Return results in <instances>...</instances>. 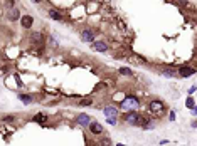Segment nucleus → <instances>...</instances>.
Returning <instances> with one entry per match:
<instances>
[{
  "instance_id": "nucleus-22",
  "label": "nucleus",
  "mask_w": 197,
  "mask_h": 146,
  "mask_svg": "<svg viewBox=\"0 0 197 146\" xmlns=\"http://www.w3.org/2000/svg\"><path fill=\"white\" fill-rule=\"evenodd\" d=\"M4 121H5V123H14L15 118H14V116H5V118H4Z\"/></svg>"
},
{
  "instance_id": "nucleus-14",
  "label": "nucleus",
  "mask_w": 197,
  "mask_h": 146,
  "mask_svg": "<svg viewBox=\"0 0 197 146\" xmlns=\"http://www.w3.org/2000/svg\"><path fill=\"white\" fill-rule=\"evenodd\" d=\"M103 113H105L106 118H108V116H118V107H115V106H105V107H103Z\"/></svg>"
},
{
  "instance_id": "nucleus-23",
  "label": "nucleus",
  "mask_w": 197,
  "mask_h": 146,
  "mask_svg": "<svg viewBox=\"0 0 197 146\" xmlns=\"http://www.w3.org/2000/svg\"><path fill=\"white\" fill-rule=\"evenodd\" d=\"M169 119H170V121H175V113H174V111L169 114Z\"/></svg>"
},
{
  "instance_id": "nucleus-18",
  "label": "nucleus",
  "mask_w": 197,
  "mask_h": 146,
  "mask_svg": "<svg viewBox=\"0 0 197 146\" xmlns=\"http://www.w3.org/2000/svg\"><path fill=\"white\" fill-rule=\"evenodd\" d=\"M162 76H165V77H175L177 71H175V69H165V71L162 72Z\"/></svg>"
},
{
  "instance_id": "nucleus-15",
  "label": "nucleus",
  "mask_w": 197,
  "mask_h": 146,
  "mask_svg": "<svg viewBox=\"0 0 197 146\" xmlns=\"http://www.w3.org/2000/svg\"><path fill=\"white\" fill-rule=\"evenodd\" d=\"M47 119H49V116L47 114H44V113H39V114H35L34 116V121L35 123H39V124H44Z\"/></svg>"
},
{
  "instance_id": "nucleus-11",
  "label": "nucleus",
  "mask_w": 197,
  "mask_h": 146,
  "mask_svg": "<svg viewBox=\"0 0 197 146\" xmlns=\"http://www.w3.org/2000/svg\"><path fill=\"white\" fill-rule=\"evenodd\" d=\"M19 22H20L22 29L29 30V29H32V25H34V17H32V15H24V17H22V15H20Z\"/></svg>"
},
{
  "instance_id": "nucleus-2",
  "label": "nucleus",
  "mask_w": 197,
  "mask_h": 146,
  "mask_svg": "<svg viewBox=\"0 0 197 146\" xmlns=\"http://www.w3.org/2000/svg\"><path fill=\"white\" fill-rule=\"evenodd\" d=\"M138 106H140V101H138V98H135V96H126V98H123V101L120 102V107L125 109V111L136 109Z\"/></svg>"
},
{
  "instance_id": "nucleus-25",
  "label": "nucleus",
  "mask_w": 197,
  "mask_h": 146,
  "mask_svg": "<svg viewBox=\"0 0 197 146\" xmlns=\"http://www.w3.org/2000/svg\"><path fill=\"white\" fill-rule=\"evenodd\" d=\"M189 93H190V94H194V93H196V86H192V87H190V89H189Z\"/></svg>"
},
{
  "instance_id": "nucleus-3",
  "label": "nucleus",
  "mask_w": 197,
  "mask_h": 146,
  "mask_svg": "<svg viewBox=\"0 0 197 146\" xmlns=\"http://www.w3.org/2000/svg\"><path fill=\"white\" fill-rule=\"evenodd\" d=\"M126 124H131V126H138V121H140V113L136 111V109H130L126 113L123 114L121 118Z\"/></svg>"
},
{
  "instance_id": "nucleus-5",
  "label": "nucleus",
  "mask_w": 197,
  "mask_h": 146,
  "mask_svg": "<svg viewBox=\"0 0 197 146\" xmlns=\"http://www.w3.org/2000/svg\"><path fill=\"white\" fill-rule=\"evenodd\" d=\"M79 37H81L83 42H86V44H91V42L95 40L96 34H95V30H93V29H89V27H88V29H83V30H81Z\"/></svg>"
},
{
  "instance_id": "nucleus-24",
  "label": "nucleus",
  "mask_w": 197,
  "mask_h": 146,
  "mask_svg": "<svg viewBox=\"0 0 197 146\" xmlns=\"http://www.w3.org/2000/svg\"><path fill=\"white\" fill-rule=\"evenodd\" d=\"M101 145H111V141L108 138H105V140H101Z\"/></svg>"
},
{
  "instance_id": "nucleus-9",
  "label": "nucleus",
  "mask_w": 197,
  "mask_h": 146,
  "mask_svg": "<svg viewBox=\"0 0 197 146\" xmlns=\"http://www.w3.org/2000/svg\"><path fill=\"white\" fill-rule=\"evenodd\" d=\"M47 15H49V19L51 20H56V22H66V19H64V15H62L57 8H49L47 10Z\"/></svg>"
},
{
  "instance_id": "nucleus-16",
  "label": "nucleus",
  "mask_w": 197,
  "mask_h": 146,
  "mask_svg": "<svg viewBox=\"0 0 197 146\" xmlns=\"http://www.w3.org/2000/svg\"><path fill=\"white\" fill-rule=\"evenodd\" d=\"M78 106H81V107L93 106V99H91V98H84V99H81L79 102H78Z\"/></svg>"
},
{
  "instance_id": "nucleus-4",
  "label": "nucleus",
  "mask_w": 197,
  "mask_h": 146,
  "mask_svg": "<svg viewBox=\"0 0 197 146\" xmlns=\"http://www.w3.org/2000/svg\"><path fill=\"white\" fill-rule=\"evenodd\" d=\"M29 40H30V44H32V46L46 44V37H44V34H42L41 30H37V32H30V34H29Z\"/></svg>"
},
{
  "instance_id": "nucleus-6",
  "label": "nucleus",
  "mask_w": 197,
  "mask_h": 146,
  "mask_svg": "<svg viewBox=\"0 0 197 146\" xmlns=\"http://www.w3.org/2000/svg\"><path fill=\"white\" fill-rule=\"evenodd\" d=\"M86 128L89 129V133H91V134H96V136H100V134L105 133V128H103L101 123H98V121H93V119H91V123H89Z\"/></svg>"
},
{
  "instance_id": "nucleus-8",
  "label": "nucleus",
  "mask_w": 197,
  "mask_h": 146,
  "mask_svg": "<svg viewBox=\"0 0 197 146\" xmlns=\"http://www.w3.org/2000/svg\"><path fill=\"white\" fill-rule=\"evenodd\" d=\"M194 74H196V69L190 66H182V67H179V71H177V76L179 77H190Z\"/></svg>"
},
{
  "instance_id": "nucleus-1",
  "label": "nucleus",
  "mask_w": 197,
  "mask_h": 146,
  "mask_svg": "<svg viewBox=\"0 0 197 146\" xmlns=\"http://www.w3.org/2000/svg\"><path fill=\"white\" fill-rule=\"evenodd\" d=\"M148 111L152 114H155V116H160L167 111V106H165V102L162 99H152L148 102Z\"/></svg>"
},
{
  "instance_id": "nucleus-7",
  "label": "nucleus",
  "mask_w": 197,
  "mask_h": 146,
  "mask_svg": "<svg viewBox=\"0 0 197 146\" xmlns=\"http://www.w3.org/2000/svg\"><path fill=\"white\" fill-rule=\"evenodd\" d=\"M5 19L8 22H17V20L20 19V10L17 8V7H12V8H8L7 13H5Z\"/></svg>"
},
{
  "instance_id": "nucleus-12",
  "label": "nucleus",
  "mask_w": 197,
  "mask_h": 146,
  "mask_svg": "<svg viewBox=\"0 0 197 146\" xmlns=\"http://www.w3.org/2000/svg\"><path fill=\"white\" fill-rule=\"evenodd\" d=\"M76 123H78V124H79V126H83V128H86L89 124V123H91V116H89V114H78V116H76Z\"/></svg>"
},
{
  "instance_id": "nucleus-13",
  "label": "nucleus",
  "mask_w": 197,
  "mask_h": 146,
  "mask_svg": "<svg viewBox=\"0 0 197 146\" xmlns=\"http://www.w3.org/2000/svg\"><path fill=\"white\" fill-rule=\"evenodd\" d=\"M19 99H20V102H24V104L27 106V104H32V102H34V101H35V98L32 96V94L20 93V94H19Z\"/></svg>"
},
{
  "instance_id": "nucleus-19",
  "label": "nucleus",
  "mask_w": 197,
  "mask_h": 146,
  "mask_svg": "<svg viewBox=\"0 0 197 146\" xmlns=\"http://www.w3.org/2000/svg\"><path fill=\"white\" fill-rule=\"evenodd\" d=\"M12 7H15V0H4V8L5 10L12 8Z\"/></svg>"
},
{
  "instance_id": "nucleus-17",
  "label": "nucleus",
  "mask_w": 197,
  "mask_h": 146,
  "mask_svg": "<svg viewBox=\"0 0 197 146\" xmlns=\"http://www.w3.org/2000/svg\"><path fill=\"white\" fill-rule=\"evenodd\" d=\"M118 72L121 74V76H125V77H128V76H131V69H130V67H120V69H118Z\"/></svg>"
},
{
  "instance_id": "nucleus-21",
  "label": "nucleus",
  "mask_w": 197,
  "mask_h": 146,
  "mask_svg": "<svg viewBox=\"0 0 197 146\" xmlns=\"http://www.w3.org/2000/svg\"><path fill=\"white\" fill-rule=\"evenodd\" d=\"M185 106H187V107H190V109H194V107H196V102H194V98H189V99H187V102H185Z\"/></svg>"
},
{
  "instance_id": "nucleus-10",
  "label": "nucleus",
  "mask_w": 197,
  "mask_h": 146,
  "mask_svg": "<svg viewBox=\"0 0 197 146\" xmlns=\"http://www.w3.org/2000/svg\"><path fill=\"white\" fill-rule=\"evenodd\" d=\"M91 47L95 49L96 52H108L109 51V46L106 42H103V40H93L91 42Z\"/></svg>"
},
{
  "instance_id": "nucleus-20",
  "label": "nucleus",
  "mask_w": 197,
  "mask_h": 146,
  "mask_svg": "<svg viewBox=\"0 0 197 146\" xmlns=\"http://www.w3.org/2000/svg\"><path fill=\"white\" fill-rule=\"evenodd\" d=\"M106 121H108V124H113L115 126V124H118V116H108Z\"/></svg>"
},
{
  "instance_id": "nucleus-26",
  "label": "nucleus",
  "mask_w": 197,
  "mask_h": 146,
  "mask_svg": "<svg viewBox=\"0 0 197 146\" xmlns=\"http://www.w3.org/2000/svg\"><path fill=\"white\" fill-rule=\"evenodd\" d=\"M32 2H34V4H41L42 0H32Z\"/></svg>"
}]
</instances>
